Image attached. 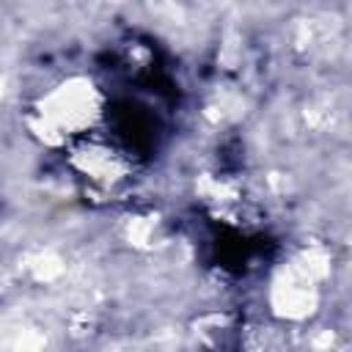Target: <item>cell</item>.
Instances as JSON below:
<instances>
[{"label": "cell", "mask_w": 352, "mask_h": 352, "mask_svg": "<svg viewBox=\"0 0 352 352\" xmlns=\"http://www.w3.org/2000/svg\"><path fill=\"white\" fill-rule=\"evenodd\" d=\"M36 116H38V129H44L41 135L52 140L80 138L82 129L91 126V121L99 116L94 88L85 82L60 85L41 99V104L36 107Z\"/></svg>", "instance_id": "6da1fadb"}]
</instances>
